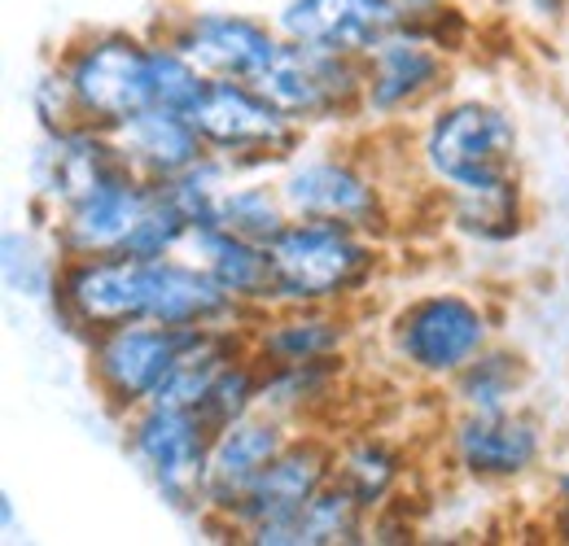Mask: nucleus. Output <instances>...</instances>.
<instances>
[{
  "label": "nucleus",
  "instance_id": "nucleus-1",
  "mask_svg": "<svg viewBox=\"0 0 569 546\" xmlns=\"http://www.w3.org/2000/svg\"><path fill=\"white\" fill-rule=\"evenodd\" d=\"M517 132L496 105L460 101L433 119L426 136V162L465 198H508Z\"/></svg>",
  "mask_w": 569,
  "mask_h": 546
},
{
  "label": "nucleus",
  "instance_id": "nucleus-2",
  "mask_svg": "<svg viewBox=\"0 0 569 546\" xmlns=\"http://www.w3.org/2000/svg\"><path fill=\"white\" fill-rule=\"evenodd\" d=\"M268 263H272V293L289 302H325L356 289L372 254L351 228L302 219V223H284V232L268 245Z\"/></svg>",
  "mask_w": 569,
  "mask_h": 546
},
{
  "label": "nucleus",
  "instance_id": "nucleus-3",
  "mask_svg": "<svg viewBox=\"0 0 569 546\" xmlns=\"http://www.w3.org/2000/svg\"><path fill=\"white\" fill-rule=\"evenodd\" d=\"M67 83L79 114L97 119L101 128H123L128 119L153 110V49L128 36H106L79 49Z\"/></svg>",
  "mask_w": 569,
  "mask_h": 546
},
{
  "label": "nucleus",
  "instance_id": "nucleus-4",
  "mask_svg": "<svg viewBox=\"0 0 569 546\" xmlns=\"http://www.w3.org/2000/svg\"><path fill=\"white\" fill-rule=\"evenodd\" d=\"M207 328H171V324H153V320H132L119 328H106L92 367L101 390L114 403H144L153 398V390L167 381V372L180 363V354L198 342Z\"/></svg>",
  "mask_w": 569,
  "mask_h": 546
},
{
  "label": "nucleus",
  "instance_id": "nucleus-5",
  "mask_svg": "<svg viewBox=\"0 0 569 546\" xmlns=\"http://www.w3.org/2000/svg\"><path fill=\"white\" fill-rule=\"evenodd\" d=\"M211 428L198 411L158 407L149 403L141 419L132 424V455L141 459L149 481L176 503H193L202 494V473H207V451H211Z\"/></svg>",
  "mask_w": 569,
  "mask_h": 546
},
{
  "label": "nucleus",
  "instance_id": "nucleus-6",
  "mask_svg": "<svg viewBox=\"0 0 569 546\" xmlns=\"http://www.w3.org/2000/svg\"><path fill=\"white\" fill-rule=\"evenodd\" d=\"M359 83V70L342 53H325L298 40H284L272 53V62L259 70L254 88L281 110L284 119H320L329 110H338Z\"/></svg>",
  "mask_w": 569,
  "mask_h": 546
},
{
  "label": "nucleus",
  "instance_id": "nucleus-7",
  "mask_svg": "<svg viewBox=\"0 0 569 546\" xmlns=\"http://www.w3.org/2000/svg\"><path fill=\"white\" fill-rule=\"evenodd\" d=\"M487 345V315L456 293H433L399 320V354L421 372H465Z\"/></svg>",
  "mask_w": 569,
  "mask_h": 546
},
{
  "label": "nucleus",
  "instance_id": "nucleus-8",
  "mask_svg": "<svg viewBox=\"0 0 569 546\" xmlns=\"http://www.w3.org/2000/svg\"><path fill=\"white\" fill-rule=\"evenodd\" d=\"M399 0H289L281 9V36L325 53L359 58L399 31Z\"/></svg>",
  "mask_w": 569,
  "mask_h": 546
},
{
  "label": "nucleus",
  "instance_id": "nucleus-9",
  "mask_svg": "<svg viewBox=\"0 0 569 546\" xmlns=\"http://www.w3.org/2000/svg\"><path fill=\"white\" fill-rule=\"evenodd\" d=\"M153 198V189L144 184L132 166L114 171L110 180H101L88 198L67 205L62 219V245L79 259H106V254H123L137 223H141L144 205Z\"/></svg>",
  "mask_w": 569,
  "mask_h": 546
},
{
  "label": "nucleus",
  "instance_id": "nucleus-10",
  "mask_svg": "<svg viewBox=\"0 0 569 546\" xmlns=\"http://www.w3.org/2000/svg\"><path fill=\"white\" fill-rule=\"evenodd\" d=\"M62 297H67L74 320L83 328H97V333L144 320V311H149V259H132V254L83 259L67 275Z\"/></svg>",
  "mask_w": 569,
  "mask_h": 546
},
{
  "label": "nucleus",
  "instance_id": "nucleus-11",
  "mask_svg": "<svg viewBox=\"0 0 569 546\" xmlns=\"http://www.w3.org/2000/svg\"><path fill=\"white\" fill-rule=\"evenodd\" d=\"M207 144L219 149H272L289 140V119L259 92L246 88L241 79H211L189 114Z\"/></svg>",
  "mask_w": 569,
  "mask_h": 546
},
{
  "label": "nucleus",
  "instance_id": "nucleus-12",
  "mask_svg": "<svg viewBox=\"0 0 569 546\" xmlns=\"http://www.w3.org/2000/svg\"><path fill=\"white\" fill-rule=\"evenodd\" d=\"M193 67L207 79H241L254 83L259 70L272 62V53L281 49V40L237 13H202L184 27L180 44H176Z\"/></svg>",
  "mask_w": 569,
  "mask_h": 546
},
{
  "label": "nucleus",
  "instance_id": "nucleus-13",
  "mask_svg": "<svg viewBox=\"0 0 569 546\" xmlns=\"http://www.w3.org/2000/svg\"><path fill=\"white\" fill-rule=\"evenodd\" d=\"M284 451L281 428L272 419H232L219 428L207 451V473H202V498L214 507H241V498L254 489L263 468Z\"/></svg>",
  "mask_w": 569,
  "mask_h": 546
},
{
  "label": "nucleus",
  "instance_id": "nucleus-14",
  "mask_svg": "<svg viewBox=\"0 0 569 546\" xmlns=\"http://www.w3.org/2000/svg\"><path fill=\"white\" fill-rule=\"evenodd\" d=\"M320 485H325V455L311 446H284L263 468V477L254 481V489L241 498L237 516L254 529V543H259L272 529L289 525Z\"/></svg>",
  "mask_w": 569,
  "mask_h": 546
},
{
  "label": "nucleus",
  "instance_id": "nucleus-15",
  "mask_svg": "<svg viewBox=\"0 0 569 546\" xmlns=\"http://www.w3.org/2000/svg\"><path fill=\"white\" fill-rule=\"evenodd\" d=\"M114 149L123 153V162L137 175H149L162 184V180L189 171L193 162H202V132L189 114L153 105L137 119H128L123 128H114Z\"/></svg>",
  "mask_w": 569,
  "mask_h": 546
},
{
  "label": "nucleus",
  "instance_id": "nucleus-16",
  "mask_svg": "<svg viewBox=\"0 0 569 546\" xmlns=\"http://www.w3.org/2000/svg\"><path fill=\"white\" fill-rule=\"evenodd\" d=\"M281 198L298 219H325L342 228H363L377 210L368 180L342 162H302L298 171H289Z\"/></svg>",
  "mask_w": 569,
  "mask_h": 546
},
{
  "label": "nucleus",
  "instance_id": "nucleus-17",
  "mask_svg": "<svg viewBox=\"0 0 569 546\" xmlns=\"http://www.w3.org/2000/svg\"><path fill=\"white\" fill-rule=\"evenodd\" d=\"M123 166L128 162L114 149V140L106 144V140L88 136V132H58L36 158V184H40L44 198L74 205Z\"/></svg>",
  "mask_w": 569,
  "mask_h": 546
},
{
  "label": "nucleus",
  "instance_id": "nucleus-18",
  "mask_svg": "<svg viewBox=\"0 0 569 546\" xmlns=\"http://www.w3.org/2000/svg\"><path fill=\"white\" fill-rule=\"evenodd\" d=\"M456 451H460V464L469 473H478V477H517V473H526L535 464L539 433L521 415L478 411V415H469L460 424Z\"/></svg>",
  "mask_w": 569,
  "mask_h": 546
},
{
  "label": "nucleus",
  "instance_id": "nucleus-19",
  "mask_svg": "<svg viewBox=\"0 0 569 546\" xmlns=\"http://www.w3.org/2000/svg\"><path fill=\"white\" fill-rule=\"evenodd\" d=\"M184 245L193 250V263L211 275L232 302L237 297H263L272 289L268 245H254L228 228H189Z\"/></svg>",
  "mask_w": 569,
  "mask_h": 546
},
{
  "label": "nucleus",
  "instance_id": "nucleus-20",
  "mask_svg": "<svg viewBox=\"0 0 569 546\" xmlns=\"http://www.w3.org/2000/svg\"><path fill=\"white\" fill-rule=\"evenodd\" d=\"M372 70H368V101L377 110H399L408 101H417L429 83L438 79V58L429 53L421 40L408 36H390L381 40L372 53Z\"/></svg>",
  "mask_w": 569,
  "mask_h": 546
},
{
  "label": "nucleus",
  "instance_id": "nucleus-21",
  "mask_svg": "<svg viewBox=\"0 0 569 546\" xmlns=\"http://www.w3.org/2000/svg\"><path fill=\"white\" fill-rule=\"evenodd\" d=\"M359 507H363V503H359L347 485H320V489L307 498V507H302L289 525L272 529V534H268V538H259V543H272V546H284V543H356Z\"/></svg>",
  "mask_w": 569,
  "mask_h": 546
},
{
  "label": "nucleus",
  "instance_id": "nucleus-22",
  "mask_svg": "<svg viewBox=\"0 0 569 546\" xmlns=\"http://www.w3.org/2000/svg\"><path fill=\"white\" fill-rule=\"evenodd\" d=\"M284 198H272L268 189H228V198L219 205V228L254 241V245H272L284 232Z\"/></svg>",
  "mask_w": 569,
  "mask_h": 546
},
{
  "label": "nucleus",
  "instance_id": "nucleus-23",
  "mask_svg": "<svg viewBox=\"0 0 569 546\" xmlns=\"http://www.w3.org/2000/svg\"><path fill=\"white\" fill-rule=\"evenodd\" d=\"M338 342L342 333L329 320H289L272 328V337H263V350L281 367H302V363H325V354L338 350Z\"/></svg>",
  "mask_w": 569,
  "mask_h": 546
},
{
  "label": "nucleus",
  "instance_id": "nucleus-24",
  "mask_svg": "<svg viewBox=\"0 0 569 546\" xmlns=\"http://www.w3.org/2000/svg\"><path fill=\"white\" fill-rule=\"evenodd\" d=\"M207 79L180 49H153V105L158 110H176V114H193L198 97H202Z\"/></svg>",
  "mask_w": 569,
  "mask_h": 546
},
{
  "label": "nucleus",
  "instance_id": "nucleus-25",
  "mask_svg": "<svg viewBox=\"0 0 569 546\" xmlns=\"http://www.w3.org/2000/svg\"><path fill=\"white\" fill-rule=\"evenodd\" d=\"M250 398H254V381H250V372L228 363V367L219 372V381L211 385L207 403L198 407V415L207 419L211 433H219V428H228L232 419H241V415L250 411Z\"/></svg>",
  "mask_w": 569,
  "mask_h": 546
},
{
  "label": "nucleus",
  "instance_id": "nucleus-26",
  "mask_svg": "<svg viewBox=\"0 0 569 546\" xmlns=\"http://www.w3.org/2000/svg\"><path fill=\"white\" fill-rule=\"evenodd\" d=\"M395 481V459L381 446H359L342 459V485L356 494L363 507H372Z\"/></svg>",
  "mask_w": 569,
  "mask_h": 546
},
{
  "label": "nucleus",
  "instance_id": "nucleus-27",
  "mask_svg": "<svg viewBox=\"0 0 569 546\" xmlns=\"http://www.w3.org/2000/svg\"><path fill=\"white\" fill-rule=\"evenodd\" d=\"M465 394L478 411H499L512 394V363L508 358H482L465 367Z\"/></svg>",
  "mask_w": 569,
  "mask_h": 546
},
{
  "label": "nucleus",
  "instance_id": "nucleus-28",
  "mask_svg": "<svg viewBox=\"0 0 569 546\" xmlns=\"http://www.w3.org/2000/svg\"><path fill=\"white\" fill-rule=\"evenodd\" d=\"M557 525H561V534L569 538V473L561 477V489H557Z\"/></svg>",
  "mask_w": 569,
  "mask_h": 546
},
{
  "label": "nucleus",
  "instance_id": "nucleus-29",
  "mask_svg": "<svg viewBox=\"0 0 569 546\" xmlns=\"http://www.w3.org/2000/svg\"><path fill=\"white\" fill-rule=\"evenodd\" d=\"M399 4H429V0H399Z\"/></svg>",
  "mask_w": 569,
  "mask_h": 546
}]
</instances>
